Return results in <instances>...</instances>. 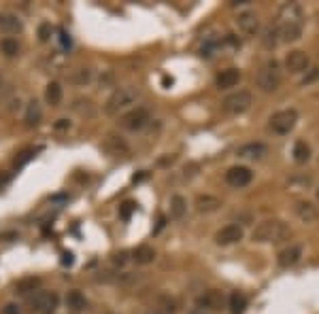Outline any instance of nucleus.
I'll return each instance as SVG.
<instances>
[{"instance_id":"nucleus-1","label":"nucleus","mask_w":319,"mask_h":314,"mask_svg":"<svg viewBox=\"0 0 319 314\" xmlns=\"http://www.w3.org/2000/svg\"><path fill=\"white\" fill-rule=\"evenodd\" d=\"M302 25H304V11L298 2H287L279 11V43H296L302 36Z\"/></svg>"},{"instance_id":"nucleus-2","label":"nucleus","mask_w":319,"mask_h":314,"mask_svg":"<svg viewBox=\"0 0 319 314\" xmlns=\"http://www.w3.org/2000/svg\"><path fill=\"white\" fill-rule=\"evenodd\" d=\"M292 236V227L287 225L285 221L281 219H266L255 225L253 234H251V240L258 242V244H268V242H272V244H277V242H283Z\"/></svg>"},{"instance_id":"nucleus-3","label":"nucleus","mask_w":319,"mask_h":314,"mask_svg":"<svg viewBox=\"0 0 319 314\" xmlns=\"http://www.w3.org/2000/svg\"><path fill=\"white\" fill-rule=\"evenodd\" d=\"M138 89L136 87H117L115 92L108 96V100L105 102V113L106 115H119L121 111L130 108L134 102L138 100Z\"/></svg>"},{"instance_id":"nucleus-4","label":"nucleus","mask_w":319,"mask_h":314,"mask_svg":"<svg viewBox=\"0 0 319 314\" xmlns=\"http://www.w3.org/2000/svg\"><path fill=\"white\" fill-rule=\"evenodd\" d=\"M281 81H283V74H281L279 64L274 60H268L264 66H262L260 72H258V87H260V92H264V94L277 92L279 85H281Z\"/></svg>"},{"instance_id":"nucleus-5","label":"nucleus","mask_w":319,"mask_h":314,"mask_svg":"<svg viewBox=\"0 0 319 314\" xmlns=\"http://www.w3.org/2000/svg\"><path fill=\"white\" fill-rule=\"evenodd\" d=\"M296 121H298V113L293 108H283V111H277L270 115L268 127L274 134H279V136H285V134H290L296 127Z\"/></svg>"},{"instance_id":"nucleus-6","label":"nucleus","mask_w":319,"mask_h":314,"mask_svg":"<svg viewBox=\"0 0 319 314\" xmlns=\"http://www.w3.org/2000/svg\"><path fill=\"white\" fill-rule=\"evenodd\" d=\"M253 102V96L249 89H239V92H232L230 96H226L221 102V108L228 115H242L245 111H249Z\"/></svg>"},{"instance_id":"nucleus-7","label":"nucleus","mask_w":319,"mask_h":314,"mask_svg":"<svg viewBox=\"0 0 319 314\" xmlns=\"http://www.w3.org/2000/svg\"><path fill=\"white\" fill-rule=\"evenodd\" d=\"M149 111L143 106H136V108H132V111H128L124 113L119 117V127L121 130H126V132H140L143 127L149 123Z\"/></svg>"},{"instance_id":"nucleus-8","label":"nucleus","mask_w":319,"mask_h":314,"mask_svg":"<svg viewBox=\"0 0 319 314\" xmlns=\"http://www.w3.org/2000/svg\"><path fill=\"white\" fill-rule=\"evenodd\" d=\"M57 302H60V297L55 291H36V295L32 297V308L36 314H53Z\"/></svg>"},{"instance_id":"nucleus-9","label":"nucleus","mask_w":319,"mask_h":314,"mask_svg":"<svg viewBox=\"0 0 319 314\" xmlns=\"http://www.w3.org/2000/svg\"><path fill=\"white\" fill-rule=\"evenodd\" d=\"M283 66L287 72H292V74H300V72H306L311 66V57L306 51H290V53L285 55V60H283Z\"/></svg>"},{"instance_id":"nucleus-10","label":"nucleus","mask_w":319,"mask_h":314,"mask_svg":"<svg viewBox=\"0 0 319 314\" xmlns=\"http://www.w3.org/2000/svg\"><path fill=\"white\" fill-rule=\"evenodd\" d=\"M234 24L242 36H255L260 30V19L253 11H240L239 15H236Z\"/></svg>"},{"instance_id":"nucleus-11","label":"nucleus","mask_w":319,"mask_h":314,"mask_svg":"<svg viewBox=\"0 0 319 314\" xmlns=\"http://www.w3.org/2000/svg\"><path fill=\"white\" fill-rule=\"evenodd\" d=\"M251 181H253V172L249 170L247 166H232V168L226 172V183L230 185V187L242 189V187H247Z\"/></svg>"},{"instance_id":"nucleus-12","label":"nucleus","mask_w":319,"mask_h":314,"mask_svg":"<svg viewBox=\"0 0 319 314\" xmlns=\"http://www.w3.org/2000/svg\"><path fill=\"white\" fill-rule=\"evenodd\" d=\"M242 236H245L242 227L236 225V223H230V225L221 227L219 232L215 234V242H217L219 246H230V244H236V242H240Z\"/></svg>"},{"instance_id":"nucleus-13","label":"nucleus","mask_w":319,"mask_h":314,"mask_svg":"<svg viewBox=\"0 0 319 314\" xmlns=\"http://www.w3.org/2000/svg\"><path fill=\"white\" fill-rule=\"evenodd\" d=\"M102 149H105L106 155L111 157H126L128 153H130V146L121 136H115V134H108L105 138V143H102Z\"/></svg>"},{"instance_id":"nucleus-14","label":"nucleus","mask_w":319,"mask_h":314,"mask_svg":"<svg viewBox=\"0 0 319 314\" xmlns=\"http://www.w3.org/2000/svg\"><path fill=\"white\" fill-rule=\"evenodd\" d=\"M223 306V295L219 291H215V289H211V291H204L202 295H198L196 299V308H200V310H219Z\"/></svg>"},{"instance_id":"nucleus-15","label":"nucleus","mask_w":319,"mask_h":314,"mask_svg":"<svg viewBox=\"0 0 319 314\" xmlns=\"http://www.w3.org/2000/svg\"><path fill=\"white\" fill-rule=\"evenodd\" d=\"M293 213H296V217L302 223H315L319 219V208L313 202H309V200L296 202V206H293Z\"/></svg>"},{"instance_id":"nucleus-16","label":"nucleus","mask_w":319,"mask_h":314,"mask_svg":"<svg viewBox=\"0 0 319 314\" xmlns=\"http://www.w3.org/2000/svg\"><path fill=\"white\" fill-rule=\"evenodd\" d=\"M300 257H302V246L300 244H290L277 255V261H279L281 267H292V266L298 264Z\"/></svg>"},{"instance_id":"nucleus-17","label":"nucleus","mask_w":319,"mask_h":314,"mask_svg":"<svg viewBox=\"0 0 319 314\" xmlns=\"http://www.w3.org/2000/svg\"><path fill=\"white\" fill-rule=\"evenodd\" d=\"M236 155L242 159H262L264 155H268V146L264 143H247V145L239 146Z\"/></svg>"},{"instance_id":"nucleus-18","label":"nucleus","mask_w":319,"mask_h":314,"mask_svg":"<svg viewBox=\"0 0 319 314\" xmlns=\"http://www.w3.org/2000/svg\"><path fill=\"white\" fill-rule=\"evenodd\" d=\"M240 81V70L239 68H226L217 74L215 79V85L219 89H230V87H236Z\"/></svg>"},{"instance_id":"nucleus-19","label":"nucleus","mask_w":319,"mask_h":314,"mask_svg":"<svg viewBox=\"0 0 319 314\" xmlns=\"http://www.w3.org/2000/svg\"><path fill=\"white\" fill-rule=\"evenodd\" d=\"M24 30L22 19L13 13H0V32L4 34H19Z\"/></svg>"},{"instance_id":"nucleus-20","label":"nucleus","mask_w":319,"mask_h":314,"mask_svg":"<svg viewBox=\"0 0 319 314\" xmlns=\"http://www.w3.org/2000/svg\"><path fill=\"white\" fill-rule=\"evenodd\" d=\"M221 206V200L211 193H200L196 197V210L198 213H215V210H219Z\"/></svg>"},{"instance_id":"nucleus-21","label":"nucleus","mask_w":319,"mask_h":314,"mask_svg":"<svg viewBox=\"0 0 319 314\" xmlns=\"http://www.w3.org/2000/svg\"><path fill=\"white\" fill-rule=\"evenodd\" d=\"M26 125L32 127V125H38L41 123V119H43V108L41 104H38L36 100H30L28 102V108H26Z\"/></svg>"},{"instance_id":"nucleus-22","label":"nucleus","mask_w":319,"mask_h":314,"mask_svg":"<svg viewBox=\"0 0 319 314\" xmlns=\"http://www.w3.org/2000/svg\"><path fill=\"white\" fill-rule=\"evenodd\" d=\"M132 259L136 261L138 266H149V264H153V261H156V251H153L151 246L143 244V246L134 248V253H132Z\"/></svg>"},{"instance_id":"nucleus-23","label":"nucleus","mask_w":319,"mask_h":314,"mask_svg":"<svg viewBox=\"0 0 319 314\" xmlns=\"http://www.w3.org/2000/svg\"><path fill=\"white\" fill-rule=\"evenodd\" d=\"M62 96H64V89L57 81H51L47 89H45V100H47V104H51V106H60Z\"/></svg>"},{"instance_id":"nucleus-24","label":"nucleus","mask_w":319,"mask_h":314,"mask_svg":"<svg viewBox=\"0 0 319 314\" xmlns=\"http://www.w3.org/2000/svg\"><path fill=\"white\" fill-rule=\"evenodd\" d=\"M187 213V200L183 195H172L170 197V217L172 219H183Z\"/></svg>"},{"instance_id":"nucleus-25","label":"nucleus","mask_w":319,"mask_h":314,"mask_svg":"<svg viewBox=\"0 0 319 314\" xmlns=\"http://www.w3.org/2000/svg\"><path fill=\"white\" fill-rule=\"evenodd\" d=\"M293 162L296 164H306L311 159V146L304 143V140H296V145H293Z\"/></svg>"},{"instance_id":"nucleus-26","label":"nucleus","mask_w":319,"mask_h":314,"mask_svg":"<svg viewBox=\"0 0 319 314\" xmlns=\"http://www.w3.org/2000/svg\"><path fill=\"white\" fill-rule=\"evenodd\" d=\"M66 306H68L70 310L79 312V310H85L87 308V299H85V295H83L81 291H70L68 295H66Z\"/></svg>"},{"instance_id":"nucleus-27","label":"nucleus","mask_w":319,"mask_h":314,"mask_svg":"<svg viewBox=\"0 0 319 314\" xmlns=\"http://www.w3.org/2000/svg\"><path fill=\"white\" fill-rule=\"evenodd\" d=\"M179 312V302L170 295H162L158 299V314H177Z\"/></svg>"},{"instance_id":"nucleus-28","label":"nucleus","mask_w":319,"mask_h":314,"mask_svg":"<svg viewBox=\"0 0 319 314\" xmlns=\"http://www.w3.org/2000/svg\"><path fill=\"white\" fill-rule=\"evenodd\" d=\"M92 79H94V72L89 68H77V70H73V74H70V83L79 85V87H85Z\"/></svg>"},{"instance_id":"nucleus-29","label":"nucleus","mask_w":319,"mask_h":314,"mask_svg":"<svg viewBox=\"0 0 319 314\" xmlns=\"http://www.w3.org/2000/svg\"><path fill=\"white\" fill-rule=\"evenodd\" d=\"M228 304H230V312L232 314H242L247 308V297L242 295V293H232L228 299Z\"/></svg>"},{"instance_id":"nucleus-30","label":"nucleus","mask_w":319,"mask_h":314,"mask_svg":"<svg viewBox=\"0 0 319 314\" xmlns=\"http://www.w3.org/2000/svg\"><path fill=\"white\" fill-rule=\"evenodd\" d=\"M262 45L266 49H274L279 45V32H277V25H268L262 34Z\"/></svg>"},{"instance_id":"nucleus-31","label":"nucleus","mask_w":319,"mask_h":314,"mask_svg":"<svg viewBox=\"0 0 319 314\" xmlns=\"http://www.w3.org/2000/svg\"><path fill=\"white\" fill-rule=\"evenodd\" d=\"M0 51H2V55H6V57H15L19 53V43L13 36H6L0 41Z\"/></svg>"},{"instance_id":"nucleus-32","label":"nucleus","mask_w":319,"mask_h":314,"mask_svg":"<svg viewBox=\"0 0 319 314\" xmlns=\"http://www.w3.org/2000/svg\"><path fill=\"white\" fill-rule=\"evenodd\" d=\"M38 287V278H24L17 283V293L19 295H28Z\"/></svg>"},{"instance_id":"nucleus-33","label":"nucleus","mask_w":319,"mask_h":314,"mask_svg":"<svg viewBox=\"0 0 319 314\" xmlns=\"http://www.w3.org/2000/svg\"><path fill=\"white\" fill-rule=\"evenodd\" d=\"M73 111L83 115V117H92V115H94V104L89 100H77L73 104Z\"/></svg>"},{"instance_id":"nucleus-34","label":"nucleus","mask_w":319,"mask_h":314,"mask_svg":"<svg viewBox=\"0 0 319 314\" xmlns=\"http://www.w3.org/2000/svg\"><path fill=\"white\" fill-rule=\"evenodd\" d=\"M134 210H136V204H134V202H124V204L119 206V217H121L124 221H128V219L132 217Z\"/></svg>"},{"instance_id":"nucleus-35","label":"nucleus","mask_w":319,"mask_h":314,"mask_svg":"<svg viewBox=\"0 0 319 314\" xmlns=\"http://www.w3.org/2000/svg\"><path fill=\"white\" fill-rule=\"evenodd\" d=\"M215 49H217V41H215V38H211V41H207V43L202 45L200 55H202V57H211V55L215 53Z\"/></svg>"},{"instance_id":"nucleus-36","label":"nucleus","mask_w":319,"mask_h":314,"mask_svg":"<svg viewBox=\"0 0 319 314\" xmlns=\"http://www.w3.org/2000/svg\"><path fill=\"white\" fill-rule=\"evenodd\" d=\"M32 157H34V151H24V153H19V157H15V168H24V166L28 164Z\"/></svg>"},{"instance_id":"nucleus-37","label":"nucleus","mask_w":319,"mask_h":314,"mask_svg":"<svg viewBox=\"0 0 319 314\" xmlns=\"http://www.w3.org/2000/svg\"><path fill=\"white\" fill-rule=\"evenodd\" d=\"M49 36H51V24L47 22H43L41 25H38V41H49Z\"/></svg>"},{"instance_id":"nucleus-38","label":"nucleus","mask_w":319,"mask_h":314,"mask_svg":"<svg viewBox=\"0 0 319 314\" xmlns=\"http://www.w3.org/2000/svg\"><path fill=\"white\" fill-rule=\"evenodd\" d=\"M317 79H319V68H309V72H306L302 79V85H311V83Z\"/></svg>"},{"instance_id":"nucleus-39","label":"nucleus","mask_w":319,"mask_h":314,"mask_svg":"<svg viewBox=\"0 0 319 314\" xmlns=\"http://www.w3.org/2000/svg\"><path fill=\"white\" fill-rule=\"evenodd\" d=\"M60 45H62L64 51H68L70 47H73V41H70V34L66 30H60Z\"/></svg>"},{"instance_id":"nucleus-40","label":"nucleus","mask_w":319,"mask_h":314,"mask_svg":"<svg viewBox=\"0 0 319 314\" xmlns=\"http://www.w3.org/2000/svg\"><path fill=\"white\" fill-rule=\"evenodd\" d=\"M198 170H200V166H198V164H187V166L183 168V176H185V178H191V176L198 174Z\"/></svg>"},{"instance_id":"nucleus-41","label":"nucleus","mask_w":319,"mask_h":314,"mask_svg":"<svg viewBox=\"0 0 319 314\" xmlns=\"http://www.w3.org/2000/svg\"><path fill=\"white\" fill-rule=\"evenodd\" d=\"M126 261H128V253H126V251L115 253V257H113V264H115V266H124Z\"/></svg>"},{"instance_id":"nucleus-42","label":"nucleus","mask_w":319,"mask_h":314,"mask_svg":"<svg viewBox=\"0 0 319 314\" xmlns=\"http://www.w3.org/2000/svg\"><path fill=\"white\" fill-rule=\"evenodd\" d=\"M2 314H22V310H19L17 304H6L2 308Z\"/></svg>"},{"instance_id":"nucleus-43","label":"nucleus","mask_w":319,"mask_h":314,"mask_svg":"<svg viewBox=\"0 0 319 314\" xmlns=\"http://www.w3.org/2000/svg\"><path fill=\"white\" fill-rule=\"evenodd\" d=\"M53 127H55L57 132H62V130H68V127H70V121H68V119H57L55 123H53Z\"/></svg>"},{"instance_id":"nucleus-44","label":"nucleus","mask_w":319,"mask_h":314,"mask_svg":"<svg viewBox=\"0 0 319 314\" xmlns=\"http://www.w3.org/2000/svg\"><path fill=\"white\" fill-rule=\"evenodd\" d=\"M62 264H64V266H70V264H73V253H64V255H62Z\"/></svg>"},{"instance_id":"nucleus-45","label":"nucleus","mask_w":319,"mask_h":314,"mask_svg":"<svg viewBox=\"0 0 319 314\" xmlns=\"http://www.w3.org/2000/svg\"><path fill=\"white\" fill-rule=\"evenodd\" d=\"M147 178V172H140V174H134V183H138V181H145Z\"/></svg>"},{"instance_id":"nucleus-46","label":"nucleus","mask_w":319,"mask_h":314,"mask_svg":"<svg viewBox=\"0 0 319 314\" xmlns=\"http://www.w3.org/2000/svg\"><path fill=\"white\" fill-rule=\"evenodd\" d=\"M166 225V219H164V217H160V221H158V227H156V234L160 232V229H162Z\"/></svg>"},{"instance_id":"nucleus-47","label":"nucleus","mask_w":319,"mask_h":314,"mask_svg":"<svg viewBox=\"0 0 319 314\" xmlns=\"http://www.w3.org/2000/svg\"><path fill=\"white\" fill-rule=\"evenodd\" d=\"M187 314H207V312H204V310H200V308H196V306H194V308H191Z\"/></svg>"},{"instance_id":"nucleus-48","label":"nucleus","mask_w":319,"mask_h":314,"mask_svg":"<svg viewBox=\"0 0 319 314\" xmlns=\"http://www.w3.org/2000/svg\"><path fill=\"white\" fill-rule=\"evenodd\" d=\"M315 195H317V200H319V187H317V191H315Z\"/></svg>"},{"instance_id":"nucleus-49","label":"nucleus","mask_w":319,"mask_h":314,"mask_svg":"<svg viewBox=\"0 0 319 314\" xmlns=\"http://www.w3.org/2000/svg\"><path fill=\"white\" fill-rule=\"evenodd\" d=\"M0 85H2V79H0Z\"/></svg>"},{"instance_id":"nucleus-50","label":"nucleus","mask_w":319,"mask_h":314,"mask_svg":"<svg viewBox=\"0 0 319 314\" xmlns=\"http://www.w3.org/2000/svg\"><path fill=\"white\" fill-rule=\"evenodd\" d=\"M156 314H158V312H156Z\"/></svg>"}]
</instances>
